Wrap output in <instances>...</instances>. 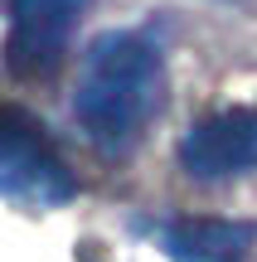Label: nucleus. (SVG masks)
<instances>
[{"label": "nucleus", "mask_w": 257, "mask_h": 262, "mask_svg": "<svg viewBox=\"0 0 257 262\" xmlns=\"http://www.w3.org/2000/svg\"><path fill=\"white\" fill-rule=\"evenodd\" d=\"M165 102V54L146 29L97 34L83 54L73 117L102 156H126Z\"/></svg>", "instance_id": "f257e3e1"}, {"label": "nucleus", "mask_w": 257, "mask_h": 262, "mask_svg": "<svg viewBox=\"0 0 257 262\" xmlns=\"http://www.w3.org/2000/svg\"><path fill=\"white\" fill-rule=\"evenodd\" d=\"M170 262H243L257 243L248 219H170L155 228Z\"/></svg>", "instance_id": "39448f33"}, {"label": "nucleus", "mask_w": 257, "mask_h": 262, "mask_svg": "<svg viewBox=\"0 0 257 262\" xmlns=\"http://www.w3.org/2000/svg\"><path fill=\"white\" fill-rule=\"evenodd\" d=\"M83 0H10L5 68L15 83H49L63 68Z\"/></svg>", "instance_id": "7ed1b4c3"}, {"label": "nucleus", "mask_w": 257, "mask_h": 262, "mask_svg": "<svg viewBox=\"0 0 257 262\" xmlns=\"http://www.w3.org/2000/svg\"><path fill=\"white\" fill-rule=\"evenodd\" d=\"M180 165L194 180H233L257 170V107H228L194 122L180 141Z\"/></svg>", "instance_id": "20e7f679"}, {"label": "nucleus", "mask_w": 257, "mask_h": 262, "mask_svg": "<svg viewBox=\"0 0 257 262\" xmlns=\"http://www.w3.org/2000/svg\"><path fill=\"white\" fill-rule=\"evenodd\" d=\"M0 189L10 204L29 209H54L78 194L73 170L54 156L49 136L19 107H5V122H0Z\"/></svg>", "instance_id": "f03ea898"}]
</instances>
